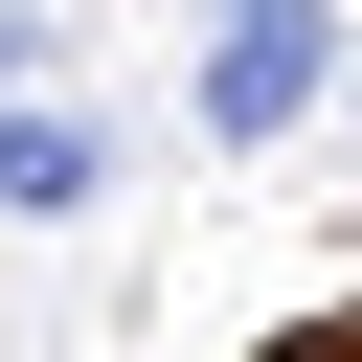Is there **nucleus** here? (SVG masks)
I'll return each mask as SVG.
<instances>
[{
	"label": "nucleus",
	"instance_id": "1",
	"mask_svg": "<svg viewBox=\"0 0 362 362\" xmlns=\"http://www.w3.org/2000/svg\"><path fill=\"white\" fill-rule=\"evenodd\" d=\"M317 45H339V23H317V0H249V23H226V45H204V113H226V136H272V113H294V90H317Z\"/></svg>",
	"mask_w": 362,
	"mask_h": 362
},
{
	"label": "nucleus",
	"instance_id": "2",
	"mask_svg": "<svg viewBox=\"0 0 362 362\" xmlns=\"http://www.w3.org/2000/svg\"><path fill=\"white\" fill-rule=\"evenodd\" d=\"M90 181H113V158H90V113H23V136H0V204H23V226H68Z\"/></svg>",
	"mask_w": 362,
	"mask_h": 362
}]
</instances>
